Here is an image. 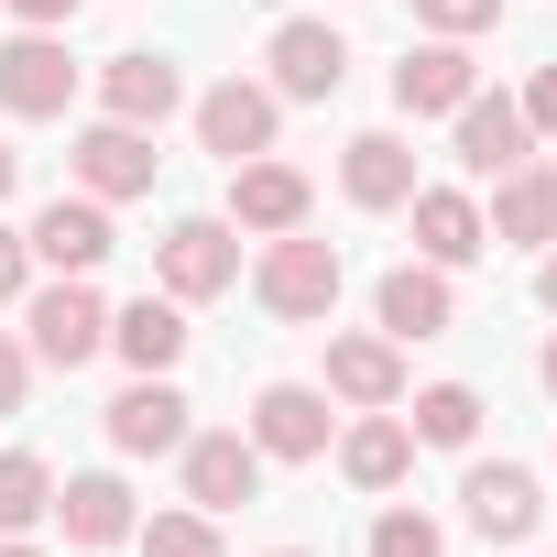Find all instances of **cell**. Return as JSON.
Listing matches in <instances>:
<instances>
[{"label":"cell","instance_id":"cell-38","mask_svg":"<svg viewBox=\"0 0 557 557\" xmlns=\"http://www.w3.org/2000/svg\"><path fill=\"white\" fill-rule=\"evenodd\" d=\"M273 557H318V546H273Z\"/></svg>","mask_w":557,"mask_h":557},{"label":"cell","instance_id":"cell-31","mask_svg":"<svg viewBox=\"0 0 557 557\" xmlns=\"http://www.w3.org/2000/svg\"><path fill=\"white\" fill-rule=\"evenodd\" d=\"M23 394H34V350L0 329V416H23Z\"/></svg>","mask_w":557,"mask_h":557},{"label":"cell","instance_id":"cell-16","mask_svg":"<svg viewBox=\"0 0 557 557\" xmlns=\"http://www.w3.org/2000/svg\"><path fill=\"white\" fill-rule=\"evenodd\" d=\"M339 416H329V383H262L251 394V448L262 459H329Z\"/></svg>","mask_w":557,"mask_h":557},{"label":"cell","instance_id":"cell-29","mask_svg":"<svg viewBox=\"0 0 557 557\" xmlns=\"http://www.w3.org/2000/svg\"><path fill=\"white\" fill-rule=\"evenodd\" d=\"M416 23H426V34H448V45H470V34H492V23H503V0H416Z\"/></svg>","mask_w":557,"mask_h":557},{"label":"cell","instance_id":"cell-12","mask_svg":"<svg viewBox=\"0 0 557 557\" xmlns=\"http://www.w3.org/2000/svg\"><path fill=\"white\" fill-rule=\"evenodd\" d=\"M273 132H285V99H273L262 77H219V88L197 99V143H208L219 164H251V153H273Z\"/></svg>","mask_w":557,"mask_h":557},{"label":"cell","instance_id":"cell-32","mask_svg":"<svg viewBox=\"0 0 557 557\" xmlns=\"http://www.w3.org/2000/svg\"><path fill=\"white\" fill-rule=\"evenodd\" d=\"M524 132H535V143H557V66H535V77H524Z\"/></svg>","mask_w":557,"mask_h":557},{"label":"cell","instance_id":"cell-17","mask_svg":"<svg viewBox=\"0 0 557 557\" xmlns=\"http://www.w3.org/2000/svg\"><path fill=\"white\" fill-rule=\"evenodd\" d=\"M448 153H459L470 175H513V164L535 153V132H524V99H503V88H470V99L448 110Z\"/></svg>","mask_w":557,"mask_h":557},{"label":"cell","instance_id":"cell-22","mask_svg":"<svg viewBox=\"0 0 557 557\" xmlns=\"http://www.w3.org/2000/svg\"><path fill=\"white\" fill-rule=\"evenodd\" d=\"M481 230L503 240V251H546L557 240V175L524 153L513 175H492V208H481Z\"/></svg>","mask_w":557,"mask_h":557},{"label":"cell","instance_id":"cell-26","mask_svg":"<svg viewBox=\"0 0 557 557\" xmlns=\"http://www.w3.org/2000/svg\"><path fill=\"white\" fill-rule=\"evenodd\" d=\"M405 426H416V448H470V437H481V394H470V383H426Z\"/></svg>","mask_w":557,"mask_h":557},{"label":"cell","instance_id":"cell-1","mask_svg":"<svg viewBox=\"0 0 557 557\" xmlns=\"http://www.w3.org/2000/svg\"><path fill=\"white\" fill-rule=\"evenodd\" d=\"M339 285H350V262H339V240H318V230L262 240V262H251V307L285 318V329H318V318L339 307Z\"/></svg>","mask_w":557,"mask_h":557},{"label":"cell","instance_id":"cell-15","mask_svg":"<svg viewBox=\"0 0 557 557\" xmlns=\"http://www.w3.org/2000/svg\"><path fill=\"white\" fill-rule=\"evenodd\" d=\"M262 88L273 99H339L350 88V34H329V23H273V45H262Z\"/></svg>","mask_w":557,"mask_h":557},{"label":"cell","instance_id":"cell-13","mask_svg":"<svg viewBox=\"0 0 557 557\" xmlns=\"http://www.w3.org/2000/svg\"><path fill=\"white\" fill-rule=\"evenodd\" d=\"M175 110H186V77H175V55H153V45H121V55L99 66V121L164 132Z\"/></svg>","mask_w":557,"mask_h":557},{"label":"cell","instance_id":"cell-36","mask_svg":"<svg viewBox=\"0 0 557 557\" xmlns=\"http://www.w3.org/2000/svg\"><path fill=\"white\" fill-rule=\"evenodd\" d=\"M0 557H45V546H34V535H0Z\"/></svg>","mask_w":557,"mask_h":557},{"label":"cell","instance_id":"cell-20","mask_svg":"<svg viewBox=\"0 0 557 557\" xmlns=\"http://www.w3.org/2000/svg\"><path fill=\"white\" fill-rule=\"evenodd\" d=\"M405 219H416V262H437V273H459V262H481V251H492V230H481V197H470V186H416V197H405Z\"/></svg>","mask_w":557,"mask_h":557},{"label":"cell","instance_id":"cell-24","mask_svg":"<svg viewBox=\"0 0 557 557\" xmlns=\"http://www.w3.org/2000/svg\"><path fill=\"white\" fill-rule=\"evenodd\" d=\"M405 470H416V426H405L394 405H383V416H350V426H339V481H350V492H394Z\"/></svg>","mask_w":557,"mask_h":557},{"label":"cell","instance_id":"cell-33","mask_svg":"<svg viewBox=\"0 0 557 557\" xmlns=\"http://www.w3.org/2000/svg\"><path fill=\"white\" fill-rule=\"evenodd\" d=\"M0 12H12V23H23V34H66V23H77V12H88V0H0Z\"/></svg>","mask_w":557,"mask_h":557},{"label":"cell","instance_id":"cell-7","mask_svg":"<svg viewBox=\"0 0 557 557\" xmlns=\"http://www.w3.org/2000/svg\"><path fill=\"white\" fill-rule=\"evenodd\" d=\"M66 110H77L66 34H12L0 45V121H66Z\"/></svg>","mask_w":557,"mask_h":557},{"label":"cell","instance_id":"cell-18","mask_svg":"<svg viewBox=\"0 0 557 557\" xmlns=\"http://www.w3.org/2000/svg\"><path fill=\"white\" fill-rule=\"evenodd\" d=\"M416 186H426V175H416V143H405V132H350V143H339V197H350V208L394 219Z\"/></svg>","mask_w":557,"mask_h":557},{"label":"cell","instance_id":"cell-30","mask_svg":"<svg viewBox=\"0 0 557 557\" xmlns=\"http://www.w3.org/2000/svg\"><path fill=\"white\" fill-rule=\"evenodd\" d=\"M23 296H34V240L0 219V307H23Z\"/></svg>","mask_w":557,"mask_h":557},{"label":"cell","instance_id":"cell-14","mask_svg":"<svg viewBox=\"0 0 557 557\" xmlns=\"http://www.w3.org/2000/svg\"><path fill=\"white\" fill-rule=\"evenodd\" d=\"M329 405H350V416H383V405H405V350L383 339V329H329Z\"/></svg>","mask_w":557,"mask_h":557},{"label":"cell","instance_id":"cell-19","mask_svg":"<svg viewBox=\"0 0 557 557\" xmlns=\"http://www.w3.org/2000/svg\"><path fill=\"white\" fill-rule=\"evenodd\" d=\"M470 88H481V66H470V45H448V34L405 45V66H394V110H405V121H448Z\"/></svg>","mask_w":557,"mask_h":557},{"label":"cell","instance_id":"cell-5","mask_svg":"<svg viewBox=\"0 0 557 557\" xmlns=\"http://www.w3.org/2000/svg\"><path fill=\"white\" fill-rule=\"evenodd\" d=\"M186 416H197V405L175 394V372H132V383L99 405V437H110L121 459H175V448H186Z\"/></svg>","mask_w":557,"mask_h":557},{"label":"cell","instance_id":"cell-35","mask_svg":"<svg viewBox=\"0 0 557 557\" xmlns=\"http://www.w3.org/2000/svg\"><path fill=\"white\" fill-rule=\"evenodd\" d=\"M12 186H23V153H12V143H0V197H12Z\"/></svg>","mask_w":557,"mask_h":557},{"label":"cell","instance_id":"cell-9","mask_svg":"<svg viewBox=\"0 0 557 557\" xmlns=\"http://www.w3.org/2000/svg\"><path fill=\"white\" fill-rule=\"evenodd\" d=\"M66 175L88 186V197H153V175H164V153H153V132H132V121H88L77 143H66Z\"/></svg>","mask_w":557,"mask_h":557},{"label":"cell","instance_id":"cell-34","mask_svg":"<svg viewBox=\"0 0 557 557\" xmlns=\"http://www.w3.org/2000/svg\"><path fill=\"white\" fill-rule=\"evenodd\" d=\"M535 307L557 318V240H546V262H535Z\"/></svg>","mask_w":557,"mask_h":557},{"label":"cell","instance_id":"cell-2","mask_svg":"<svg viewBox=\"0 0 557 557\" xmlns=\"http://www.w3.org/2000/svg\"><path fill=\"white\" fill-rule=\"evenodd\" d=\"M23 350H34V372H88L110 350V307L88 273H55V285L23 296Z\"/></svg>","mask_w":557,"mask_h":557},{"label":"cell","instance_id":"cell-10","mask_svg":"<svg viewBox=\"0 0 557 557\" xmlns=\"http://www.w3.org/2000/svg\"><path fill=\"white\" fill-rule=\"evenodd\" d=\"M459 513H470V535H492V546H524V535L546 524V481H535L524 459H470V481H459Z\"/></svg>","mask_w":557,"mask_h":557},{"label":"cell","instance_id":"cell-8","mask_svg":"<svg viewBox=\"0 0 557 557\" xmlns=\"http://www.w3.org/2000/svg\"><path fill=\"white\" fill-rule=\"evenodd\" d=\"M23 240H34V262H45V273H99V262L121 251V230H110V197H88V186L45 197V208L23 219Z\"/></svg>","mask_w":557,"mask_h":557},{"label":"cell","instance_id":"cell-6","mask_svg":"<svg viewBox=\"0 0 557 557\" xmlns=\"http://www.w3.org/2000/svg\"><path fill=\"white\" fill-rule=\"evenodd\" d=\"M219 219L251 230V240H285V230L318 219V186H307V164H285V153H251V164H230V208H219Z\"/></svg>","mask_w":557,"mask_h":557},{"label":"cell","instance_id":"cell-28","mask_svg":"<svg viewBox=\"0 0 557 557\" xmlns=\"http://www.w3.org/2000/svg\"><path fill=\"white\" fill-rule=\"evenodd\" d=\"M361 557H448V524H437V513H416V503H383Z\"/></svg>","mask_w":557,"mask_h":557},{"label":"cell","instance_id":"cell-37","mask_svg":"<svg viewBox=\"0 0 557 557\" xmlns=\"http://www.w3.org/2000/svg\"><path fill=\"white\" fill-rule=\"evenodd\" d=\"M535 372H546V394H557V339H546V361H535Z\"/></svg>","mask_w":557,"mask_h":557},{"label":"cell","instance_id":"cell-27","mask_svg":"<svg viewBox=\"0 0 557 557\" xmlns=\"http://www.w3.org/2000/svg\"><path fill=\"white\" fill-rule=\"evenodd\" d=\"M132 546H143V557H230L219 513H197V503H175V513H143V524H132Z\"/></svg>","mask_w":557,"mask_h":557},{"label":"cell","instance_id":"cell-21","mask_svg":"<svg viewBox=\"0 0 557 557\" xmlns=\"http://www.w3.org/2000/svg\"><path fill=\"white\" fill-rule=\"evenodd\" d=\"M55 524H66V546H132L143 503H132L121 470H66L55 481Z\"/></svg>","mask_w":557,"mask_h":557},{"label":"cell","instance_id":"cell-4","mask_svg":"<svg viewBox=\"0 0 557 557\" xmlns=\"http://www.w3.org/2000/svg\"><path fill=\"white\" fill-rule=\"evenodd\" d=\"M175 470H186V503L197 513H240V503H262V448H251V426H186V448H175Z\"/></svg>","mask_w":557,"mask_h":557},{"label":"cell","instance_id":"cell-3","mask_svg":"<svg viewBox=\"0 0 557 557\" xmlns=\"http://www.w3.org/2000/svg\"><path fill=\"white\" fill-rule=\"evenodd\" d=\"M153 285H164L175 307H208V296H230V285H240V230H230L219 208L175 219V230L153 240Z\"/></svg>","mask_w":557,"mask_h":557},{"label":"cell","instance_id":"cell-23","mask_svg":"<svg viewBox=\"0 0 557 557\" xmlns=\"http://www.w3.org/2000/svg\"><path fill=\"white\" fill-rule=\"evenodd\" d=\"M186 339H197V329H186V307H175L164 285H153V296H132V307H110V350H121L132 372H175V361H186Z\"/></svg>","mask_w":557,"mask_h":557},{"label":"cell","instance_id":"cell-25","mask_svg":"<svg viewBox=\"0 0 557 557\" xmlns=\"http://www.w3.org/2000/svg\"><path fill=\"white\" fill-rule=\"evenodd\" d=\"M55 513V470H45V448H0V535H34Z\"/></svg>","mask_w":557,"mask_h":557},{"label":"cell","instance_id":"cell-11","mask_svg":"<svg viewBox=\"0 0 557 557\" xmlns=\"http://www.w3.org/2000/svg\"><path fill=\"white\" fill-rule=\"evenodd\" d=\"M372 329L394 339V350H416V339H448L459 329V285L437 262H394L383 285H372Z\"/></svg>","mask_w":557,"mask_h":557}]
</instances>
